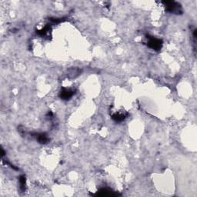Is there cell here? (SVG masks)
<instances>
[{"mask_svg":"<svg viewBox=\"0 0 197 197\" xmlns=\"http://www.w3.org/2000/svg\"><path fill=\"white\" fill-rule=\"evenodd\" d=\"M162 3L164 5L167 12H171V13L173 14H176V15H179V14L183 13L182 6L177 2L163 1Z\"/></svg>","mask_w":197,"mask_h":197,"instance_id":"obj_1","label":"cell"},{"mask_svg":"<svg viewBox=\"0 0 197 197\" xmlns=\"http://www.w3.org/2000/svg\"><path fill=\"white\" fill-rule=\"evenodd\" d=\"M148 39V43L147 45L150 48L154 49V50H159L162 48V42L159 39L155 38L153 36H149L147 37Z\"/></svg>","mask_w":197,"mask_h":197,"instance_id":"obj_2","label":"cell"},{"mask_svg":"<svg viewBox=\"0 0 197 197\" xmlns=\"http://www.w3.org/2000/svg\"><path fill=\"white\" fill-rule=\"evenodd\" d=\"M74 92L71 89H63V90L60 92V97H61L63 99H65V100H67V99H69L71 97L73 96Z\"/></svg>","mask_w":197,"mask_h":197,"instance_id":"obj_3","label":"cell"},{"mask_svg":"<svg viewBox=\"0 0 197 197\" xmlns=\"http://www.w3.org/2000/svg\"><path fill=\"white\" fill-rule=\"evenodd\" d=\"M37 139H38L39 142L40 143H46V142L49 141V138L47 137L46 134L44 133H41V134H39L37 136Z\"/></svg>","mask_w":197,"mask_h":197,"instance_id":"obj_4","label":"cell"},{"mask_svg":"<svg viewBox=\"0 0 197 197\" xmlns=\"http://www.w3.org/2000/svg\"><path fill=\"white\" fill-rule=\"evenodd\" d=\"M125 118V115L123 113H116L113 116V119L116 122H121Z\"/></svg>","mask_w":197,"mask_h":197,"instance_id":"obj_5","label":"cell"}]
</instances>
